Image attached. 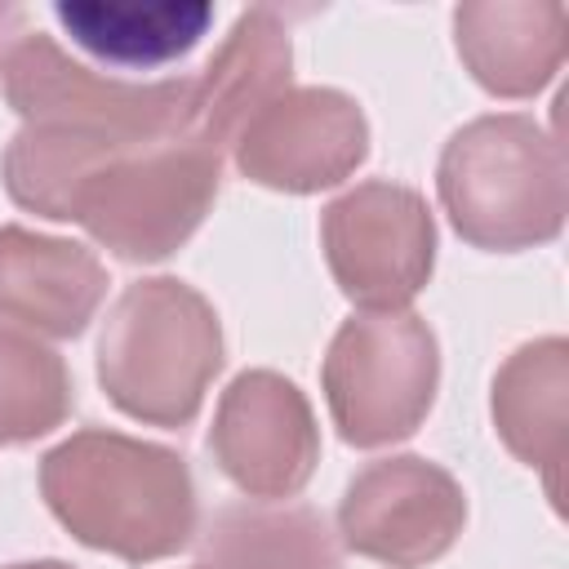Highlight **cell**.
Returning a JSON list of instances; mask_svg holds the SVG:
<instances>
[{
    "label": "cell",
    "instance_id": "6da1fadb",
    "mask_svg": "<svg viewBox=\"0 0 569 569\" xmlns=\"http://www.w3.org/2000/svg\"><path fill=\"white\" fill-rule=\"evenodd\" d=\"M40 498L80 547L124 565L178 556L200 520L187 458L107 427L71 431L40 458Z\"/></svg>",
    "mask_w": 569,
    "mask_h": 569
},
{
    "label": "cell",
    "instance_id": "7a4b0ae2",
    "mask_svg": "<svg viewBox=\"0 0 569 569\" xmlns=\"http://www.w3.org/2000/svg\"><path fill=\"white\" fill-rule=\"evenodd\" d=\"M222 360L227 347L213 302L178 276L133 280L98 333V382L107 400L147 427L178 431L196 422Z\"/></svg>",
    "mask_w": 569,
    "mask_h": 569
},
{
    "label": "cell",
    "instance_id": "3957f363",
    "mask_svg": "<svg viewBox=\"0 0 569 569\" xmlns=\"http://www.w3.org/2000/svg\"><path fill=\"white\" fill-rule=\"evenodd\" d=\"M436 196L471 249L520 253L551 244L569 213L565 151L533 116H476L445 142Z\"/></svg>",
    "mask_w": 569,
    "mask_h": 569
},
{
    "label": "cell",
    "instance_id": "277c9868",
    "mask_svg": "<svg viewBox=\"0 0 569 569\" xmlns=\"http://www.w3.org/2000/svg\"><path fill=\"white\" fill-rule=\"evenodd\" d=\"M222 156L196 138H164L107 160L71 200L80 222L120 262H164L218 200Z\"/></svg>",
    "mask_w": 569,
    "mask_h": 569
},
{
    "label": "cell",
    "instance_id": "5b68a950",
    "mask_svg": "<svg viewBox=\"0 0 569 569\" xmlns=\"http://www.w3.org/2000/svg\"><path fill=\"white\" fill-rule=\"evenodd\" d=\"M191 80L196 76L120 80L71 58L44 31H22L0 58L4 102L22 116V124L98 133L124 147L182 138L191 120Z\"/></svg>",
    "mask_w": 569,
    "mask_h": 569
},
{
    "label": "cell",
    "instance_id": "8992f818",
    "mask_svg": "<svg viewBox=\"0 0 569 569\" xmlns=\"http://www.w3.org/2000/svg\"><path fill=\"white\" fill-rule=\"evenodd\" d=\"M320 387L347 445L382 449L409 440L440 391V342L413 311H360L338 325Z\"/></svg>",
    "mask_w": 569,
    "mask_h": 569
},
{
    "label": "cell",
    "instance_id": "52a82bcc",
    "mask_svg": "<svg viewBox=\"0 0 569 569\" xmlns=\"http://www.w3.org/2000/svg\"><path fill=\"white\" fill-rule=\"evenodd\" d=\"M320 249L347 302L405 311L436 271V218L422 191L369 178L320 209Z\"/></svg>",
    "mask_w": 569,
    "mask_h": 569
},
{
    "label": "cell",
    "instance_id": "ba28073f",
    "mask_svg": "<svg viewBox=\"0 0 569 569\" xmlns=\"http://www.w3.org/2000/svg\"><path fill=\"white\" fill-rule=\"evenodd\" d=\"M467 525V493L449 467L422 453L365 462L338 502L342 547L387 569L436 565Z\"/></svg>",
    "mask_w": 569,
    "mask_h": 569
},
{
    "label": "cell",
    "instance_id": "9c48e42d",
    "mask_svg": "<svg viewBox=\"0 0 569 569\" xmlns=\"http://www.w3.org/2000/svg\"><path fill=\"white\" fill-rule=\"evenodd\" d=\"M209 453L249 498L284 502L302 493L320 462V427L307 391L276 369L236 373L218 396Z\"/></svg>",
    "mask_w": 569,
    "mask_h": 569
},
{
    "label": "cell",
    "instance_id": "30bf717a",
    "mask_svg": "<svg viewBox=\"0 0 569 569\" xmlns=\"http://www.w3.org/2000/svg\"><path fill=\"white\" fill-rule=\"evenodd\" d=\"M236 169L284 196H311L347 182L369 156L360 102L329 84H302L271 98L231 142Z\"/></svg>",
    "mask_w": 569,
    "mask_h": 569
},
{
    "label": "cell",
    "instance_id": "8fae6325",
    "mask_svg": "<svg viewBox=\"0 0 569 569\" xmlns=\"http://www.w3.org/2000/svg\"><path fill=\"white\" fill-rule=\"evenodd\" d=\"M107 298L102 258L62 236L0 227V320L40 338H80Z\"/></svg>",
    "mask_w": 569,
    "mask_h": 569
},
{
    "label": "cell",
    "instance_id": "7c38bea8",
    "mask_svg": "<svg viewBox=\"0 0 569 569\" xmlns=\"http://www.w3.org/2000/svg\"><path fill=\"white\" fill-rule=\"evenodd\" d=\"M293 80V44L289 27L271 4L244 9L209 67L191 80V120L187 138L213 147L218 156L240 138V129L280 98Z\"/></svg>",
    "mask_w": 569,
    "mask_h": 569
},
{
    "label": "cell",
    "instance_id": "4fadbf2b",
    "mask_svg": "<svg viewBox=\"0 0 569 569\" xmlns=\"http://www.w3.org/2000/svg\"><path fill=\"white\" fill-rule=\"evenodd\" d=\"M453 44L485 93L533 98L565 62V9L556 0H462Z\"/></svg>",
    "mask_w": 569,
    "mask_h": 569
},
{
    "label": "cell",
    "instance_id": "5bb4252c",
    "mask_svg": "<svg viewBox=\"0 0 569 569\" xmlns=\"http://www.w3.org/2000/svg\"><path fill=\"white\" fill-rule=\"evenodd\" d=\"M489 413L511 458L542 471L547 493H556V471L569 449V342L547 333L516 347L493 373Z\"/></svg>",
    "mask_w": 569,
    "mask_h": 569
},
{
    "label": "cell",
    "instance_id": "9a60e30c",
    "mask_svg": "<svg viewBox=\"0 0 569 569\" xmlns=\"http://www.w3.org/2000/svg\"><path fill=\"white\" fill-rule=\"evenodd\" d=\"M53 18L89 58L120 71H151L187 58L213 27L204 0H58Z\"/></svg>",
    "mask_w": 569,
    "mask_h": 569
},
{
    "label": "cell",
    "instance_id": "2e32d148",
    "mask_svg": "<svg viewBox=\"0 0 569 569\" xmlns=\"http://www.w3.org/2000/svg\"><path fill=\"white\" fill-rule=\"evenodd\" d=\"M200 569H342V551L316 507L231 502L200 533Z\"/></svg>",
    "mask_w": 569,
    "mask_h": 569
},
{
    "label": "cell",
    "instance_id": "e0dca14e",
    "mask_svg": "<svg viewBox=\"0 0 569 569\" xmlns=\"http://www.w3.org/2000/svg\"><path fill=\"white\" fill-rule=\"evenodd\" d=\"M138 151L116 138L98 133H76V129H53V124H22L0 160L4 191L18 209L49 218V222H71V200L76 191L116 156Z\"/></svg>",
    "mask_w": 569,
    "mask_h": 569
},
{
    "label": "cell",
    "instance_id": "ac0fdd59",
    "mask_svg": "<svg viewBox=\"0 0 569 569\" xmlns=\"http://www.w3.org/2000/svg\"><path fill=\"white\" fill-rule=\"evenodd\" d=\"M71 405L67 360L36 333L0 325V445H31L58 431Z\"/></svg>",
    "mask_w": 569,
    "mask_h": 569
},
{
    "label": "cell",
    "instance_id": "d6986e66",
    "mask_svg": "<svg viewBox=\"0 0 569 569\" xmlns=\"http://www.w3.org/2000/svg\"><path fill=\"white\" fill-rule=\"evenodd\" d=\"M22 31H27V13H22L18 4H0V58H4V49H9Z\"/></svg>",
    "mask_w": 569,
    "mask_h": 569
},
{
    "label": "cell",
    "instance_id": "ffe728a7",
    "mask_svg": "<svg viewBox=\"0 0 569 569\" xmlns=\"http://www.w3.org/2000/svg\"><path fill=\"white\" fill-rule=\"evenodd\" d=\"M4 569H71L67 560H18V565H4Z\"/></svg>",
    "mask_w": 569,
    "mask_h": 569
},
{
    "label": "cell",
    "instance_id": "44dd1931",
    "mask_svg": "<svg viewBox=\"0 0 569 569\" xmlns=\"http://www.w3.org/2000/svg\"><path fill=\"white\" fill-rule=\"evenodd\" d=\"M196 569H200V565H196Z\"/></svg>",
    "mask_w": 569,
    "mask_h": 569
}]
</instances>
